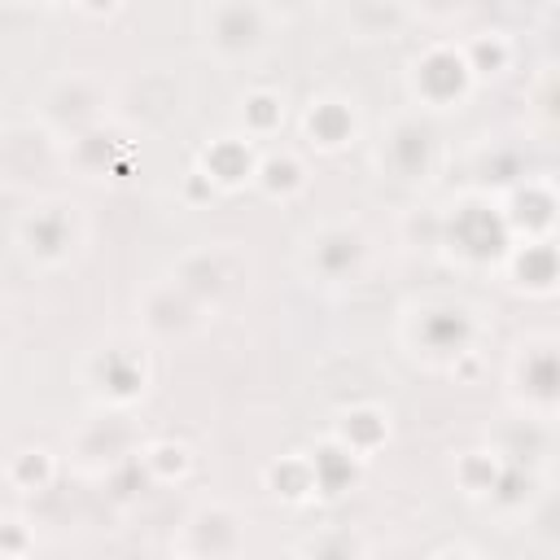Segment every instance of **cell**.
Segmentation results:
<instances>
[{"label":"cell","mask_w":560,"mask_h":560,"mask_svg":"<svg viewBox=\"0 0 560 560\" xmlns=\"http://www.w3.org/2000/svg\"><path fill=\"white\" fill-rule=\"evenodd\" d=\"M472 70H468V57L464 48H451V44H433L424 48L416 61H411V92L424 101V105H455L468 96L472 88Z\"/></svg>","instance_id":"obj_1"},{"label":"cell","mask_w":560,"mask_h":560,"mask_svg":"<svg viewBox=\"0 0 560 560\" xmlns=\"http://www.w3.org/2000/svg\"><path fill=\"white\" fill-rule=\"evenodd\" d=\"M503 214H508V228H512V232H525L529 241H538V236H547V232L556 228V219H560V197H556V188H551L547 179H525V184L512 188Z\"/></svg>","instance_id":"obj_2"},{"label":"cell","mask_w":560,"mask_h":560,"mask_svg":"<svg viewBox=\"0 0 560 560\" xmlns=\"http://www.w3.org/2000/svg\"><path fill=\"white\" fill-rule=\"evenodd\" d=\"M197 166H206L210 179H214L219 188H228V192L241 188V184H249V179L258 175L254 136H214V140L201 149Z\"/></svg>","instance_id":"obj_3"},{"label":"cell","mask_w":560,"mask_h":560,"mask_svg":"<svg viewBox=\"0 0 560 560\" xmlns=\"http://www.w3.org/2000/svg\"><path fill=\"white\" fill-rule=\"evenodd\" d=\"M332 438L346 442L359 459H372L385 442H389V416L372 402H359V407H346L337 420H332Z\"/></svg>","instance_id":"obj_4"},{"label":"cell","mask_w":560,"mask_h":560,"mask_svg":"<svg viewBox=\"0 0 560 560\" xmlns=\"http://www.w3.org/2000/svg\"><path fill=\"white\" fill-rule=\"evenodd\" d=\"M302 127H306L311 144H315V149H328V153H332V149H346V144L354 140V131H359L354 109H350L341 96H319V101H311Z\"/></svg>","instance_id":"obj_5"},{"label":"cell","mask_w":560,"mask_h":560,"mask_svg":"<svg viewBox=\"0 0 560 560\" xmlns=\"http://www.w3.org/2000/svg\"><path fill=\"white\" fill-rule=\"evenodd\" d=\"M96 376H101V389L109 402H131L144 394L149 368H144V354H136V350H105L96 359Z\"/></svg>","instance_id":"obj_6"},{"label":"cell","mask_w":560,"mask_h":560,"mask_svg":"<svg viewBox=\"0 0 560 560\" xmlns=\"http://www.w3.org/2000/svg\"><path fill=\"white\" fill-rule=\"evenodd\" d=\"M311 464H315V481H319V494H324V499L346 494V490L359 481V468H363V459H359L346 442H337L332 433L311 451Z\"/></svg>","instance_id":"obj_7"},{"label":"cell","mask_w":560,"mask_h":560,"mask_svg":"<svg viewBox=\"0 0 560 560\" xmlns=\"http://www.w3.org/2000/svg\"><path fill=\"white\" fill-rule=\"evenodd\" d=\"M22 241L35 258L44 262H57L70 254V219L57 210V206H44V210H31L22 219Z\"/></svg>","instance_id":"obj_8"},{"label":"cell","mask_w":560,"mask_h":560,"mask_svg":"<svg viewBox=\"0 0 560 560\" xmlns=\"http://www.w3.org/2000/svg\"><path fill=\"white\" fill-rule=\"evenodd\" d=\"M262 481H267V490H271L280 503H306V499L319 494L311 455H280L276 464H267Z\"/></svg>","instance_id":"obj_9"},{"label":"cell","mask_w":560,"mask_h":560,"mask_svg":"<svg viewBox=\"0 0 560 560\" xmlns=\"http://www.w3.org/2000/svg\"><path fill=\"white\" fill-rule=\"evenodd\" d=\"M420 337L429 350H442V354H464L468 341H472V315L464 306H442V311H424L420 319Z\"/></svg>","instance_id":"obj_10"},{"label":"cell","mask_w":560,"mask_h":560,"mask_svg":"<svg viewBox=\"0 0 560 560\" xmlns=\"http://www.w3.org/2000/svg\"><path fill=\"white\" fill-rule=\"evenodd\" d=\"M512 267H516V284H525V289H534V293H547V289H556V280H560V254H556V245H551L547 236L525 241V245L512 254Z\"/></svg>","instance_id":"obj_11"},{"label":"cell","mask_w":560,"mask_h":560,"mask_svg":"<svg viewBox=\"0 0 560 560\" xmlns=\"http://www.w3.org/2000/svg\"><path fill=\"white\" fill-rule=\"evenodd\" d=\"M57 477V459L44 451V446H26V451H13L9 464H4V481L9 490L18 494H44Z\"/></svg>","instance_id":"obj_12"},{"label":"cell","mask_w":560,"mask_h":560,"mask_svg":"<svg viewBox=\"0 0 560 560\" xmlns=\"http://www.w3.org/2000/svg\"><path fill=\"white\" fill-rule=\"evenodd\" d=\"M503 455L499 451H464L455 459V486L468 494V499H490V490L499 486L503 477Z\"/></svg>","instance_id":"obj_13"},{"label":"cell","mask_w":560,"mask_h":560,"mask_svg":"<svg viewBox=\"0 0 560 560\" xmlns=\"http://www.w3.org/2000/svg\"><path fill=\"white\" fill-rule=\"evenodd\" d=\"M254 184H258L271 201H289L293 192L306 188V166H302L293 153H267V158H258Z\"/></svg>","instance_id":"obj_14"},{"label":"cell","mask_w":560,"mask_h":560,"mask_svg":"<svg viewBox=\"0 0 560 560\" xmlns=\"http://www.w3.org/2000/svg\"><path fill=\"white\" fill-rule=\"evenodd\" d=\"M241 122H245V136H254V140L276 136V131L284 127V101H280V92H271V88L245 92V101H241Z\"/></svg>","instance_id":"obj_15"},{"label":"cell","mask_w":560,"mask_h":560,"mask_svg":"<svg viewBox=\"0 0 560 560\" xmlns=\"http://www.w3.org/2000/svg\"><path fill=\"white\" fill-rule=\"evenodd\" d=\"M464 57H468L472 79H499V74L512 66V39L499 35V31L472 35V39L464 44Z\"/></svg>","instance_id":"obj_16"},{"label":"cell","mask_w":560,"mask_h":560,"mask_svg":"<svg viewBox=\"0 0 560 560\" xmlns=\"http://www.w3.org/2000/svg\"><path fill=\"white\" fill-rule=\"evenodd\" d=\"M140 464H144V472H149L153 481L171 486V481L188 477V468H192V451H188L184 442H175V438H158V442H149V446L140 451Z\"/></svg>","instance_id":"obj_17"},{"label":"cell","mask_w":560,"mask_h":560,"mask_svg":"<svg viewBox=\"0 0 560 560\" xmlns=\"http://www.w3.org/2000/svg\"><path fill=\"white\" fill-rule=\"evenodd\" d=\"M31 534H26V525L13 516V512H4V521H0V556L4 560H22V556H31Z\"/></svg>","instance_id":"obj_18"},{"label":"cell","mask_w":560,"mask_h":560,"mask_svg":"<svg viewBox=\"0 0 560 560\" xmlns=\"http://www.w3.org/2000/svg\"><path fill=\"white\" fill-rule=\"evenodd\" d=\"M214 192H219V184L210 179V171H206V166H192V171L184 175V184H179V197H184L188 206H210V201H214Z\"/></svg>","instance_id":"obj_19"},{"label":"cell","mask_w":560,"mask_h":560,"mask_svg":"<svg viewBox=\"0 0 560 560\" xmlns=\"http://www.w3.org/2000/svg\"><path fill=\"white\" fill-rule=\"evenodd\" d=\"M538 105H542V114H547V118H556V122H560V74H551V79L542 83Z\"/></svg>","instance_id":"obj_20"},{"label":"cell","mask_w":560,"mask_h":560,"mask_svg":"<svg viewBox=\"0 0 560 560\" xmlns=\"http://www.w3.org/2000/svg\"><path fill=\"white\" fill-rule=\"evenodd\" d=\"M74 4H79L88 18H109V13H114L122 0H74Z\"/></svg>","instance_id":"obj_21"},{"label":"cell","mask_w":560,"mask_h":560,"mask_svg":"<svg viewBox=\"0 0 560 560\" xmlns=\"http://www.w3.org/2000/svg\"><path fill=\"white\" fill-rule=\"evenodd\" d=\"M9 4H26V0H9Z\"/></svg>","instance_id":"obj_22"}]
</instances>
